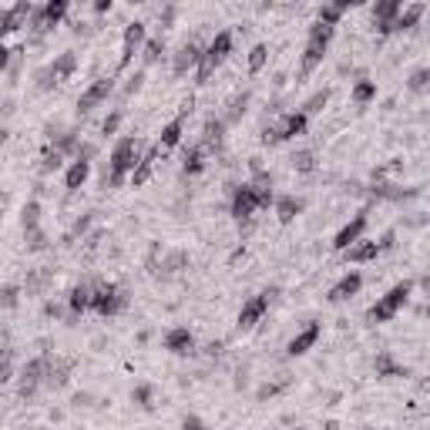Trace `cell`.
Wrapping results in <instances>:
<instances>
[{"mask_svg": "<svg viewBox=\"0 0 430 430\" xmlns=\"http://www.w3.org/2000/svg\"><path fill=\"white\" fill-rule=\"evenodd\" d=\"M141 155H145L141 152V141L135 135H121L114 141L112 158H108V179H104V185L108 189H121L125 181H131V172L138 168Z\"/></svg>", "mask_w": 430, "mask_h": 430, "instance_id": "6da1fadb", "label": "cell"}, {"mask_svg": "<svg viewBox=\"0 0 430 430\" xmlns=\"http://www.w3.org/2000/svg\"><path fill=\"white\" fill-rule=\"evenodd\" d=\"M336 28H330V24H323V20H316L313 28H309V37H306V47H303V61H299V74H313V71L323 64V57H326V51H330V41H333Z\"/></svg>", "mask_w": 430, "mask_h": 430, "instance_id": "7a4b0ae2", "label": "cell"}, {"mask_svg": "<svg viewBox=\"0 0 430 430\" xmlns=\"http://www.w3.org/2000/svg\"><path fill=\"white\" fill-rule=\"evenodd\" d=\"M229 54H232V30H219V34L208 41L205 51H202V61H198V68H195V81L205 84L208 78L229 61Z\"/></svg>", "mask_w": 430, "mask_h": 430, "instance_id": "3957f363", "label": "cell"}, {"mask_svg": "<svg viewBox=\"0 0 430 430\" xmlns=\"http://www.w3.org/2000/svg\"><path fill=\"white\" fill-rule=\"evenodd\" d=\"M410 292H414V282H410V279L397 282L393 289H387L374 306H370L366 319H370V323H390V319H393V316H397V313L403 309V303L410 299Z\"/></svg>", "mask_w": 430, "mask_h": 430, "instance_id": "277c9868", "label": "cell"}, {"mask_svg": "<svg viewBox=\"0 0 430 430\" xmlns=\"http://www.w3.org/2000/svg\"><path fill=\"white\" fill-rule=\"evenodd\" d=\"M306 128H309V114L289 112V114H282L276 125L263 128V141H265V145H279V141L299 138V135H306Z\"/></svg>", "mask_w": 430, "mask_h": 430, "instance_id": "5b68a950", "label": "cell"}, {"mask_svg": "<svg viewBox=\"0 0 430 430\" xmlns=\"http://www.w3.org/2000/svg\"><path fill=\"white\" fill-rule=\"evenodd\" d=\"M74 71H78V54H74V51H64V54H57L47 68L37 71V88H41V91H51L54 84L68 81Z\"/></svg>", "mask_w": 430, "mask_h": 430, "instance_id": "8992f818", "label": "cell"}, {"mask_svg": "<svg viewBox=\"0 0 430 430\" xmlns=\"http://www.w3.org/2000/svg\"><path fill=\"white\" fill-rule=\"evenodd\" d=\"M125 306H128V292L121 286H114V282L95 286V303H91L95 313H101V316H118Z\"/></svg>", "mask_w": 430, "mask_h": 430, "instance_id": "52a82bcc", "label": "cell"}, {"mask_svg": "<svg viewBox=\"0 0 430 430\" xmlns=\"http://www.w3.org/2000/svg\"><path fill=\"white\" fill-rule=\"evenodd\" d=\"M145 44H148V28H145L141 20H131V24H125V34H121V57H118V71H125L128 64L135 61V54H138Z\"/></svg>", "mask_w": 430, "mask_h": 430, "instance_id": "ba28073f", "label": "cell"}, {"mask_svg": "<svg viewBox=\"0 0 430 430\" xmlns=\"http://www.w3.org/2000/svg\"><path fill=\"white\" fill-rule=\"evenodd\" d=\"M273 296H276V289H263L259 296L246 299V303H242V309H239V330H252V326H256V323L269 313Z\"/></svg>", "mask_w": 430, "mask_h": 430, "instance_id": "9c48e42d", "label": "cell"}, {"mask_svg": "<svg viewBox=\"0 0 430 430\" xmlns=\"http://www.w3.org/2000/svg\"><path fill=\"white\" fill-rule=\"evenodd\" d=\"M68 0H51V4H44V7H34V14H30V28L34 30H54L64 17H68Z\"/></svg>", "mask_w": 430, "mask_h": 430, "instance_id": "30bf717a", "label": "cell"}, {"mask_svg": "<svg viewBox=\"0 0 430 430\" xmlns=\"http://www.w3.org/2000/svg\"><path fill=\"white\" fill-rule=\"evenodd\" d=\"M112 91H114V74L91 81V88H88V91L78 97V114H91L97 104H104V101L112 97Z\"/></svg>", "mask_w": 430, "mask_h": 430, "instance_id": "8fae6325", "label": "cell"}, {"mask_svg": "<svg viewBox=\"0 0 430 430\" xmlns=\"http://www.w3.org/2000/svg\"><path fill=\"white\" fill-rule=\"evenodd\" d=\"M263 208V202H259V195H256V189H252L249 181H242L236 192H232V215H236L239 222H249L252 215Z\"/></svg>", "mask_w": 430, "mask_h": 430, "instance_id": "7c38bea8", "label": "cell"}, {"mask_svg": "<svg viewBox=\"0 0 430 430\" xmlns=\"http://www.w3.org/2000/svg\"><path fill=\"white\" fill-rule=\"evenodd\" d=\"M366 222H370V219H366V212H357V215H353V219H350V222L336 232L333 249L336 252H347L350 246H357V242L363 239V232H366Z\"/></svg>", "mask_w": 430, "mask_h": 430, "instance_id": "4fadbf2b", "label": "cell"}, {"mask_svg": "<svg viewBox=\"0 0 430 430\" xmlns=\"http://www.w3.org/2000/svg\"><path fill=\"white\" fill-rule=\"evenodd\" d=\"M202 51L205 47H198L195 41H189V44H181L179 51H175V57H172V74L175 78H185L192 68H198V61H202Z\"/></svg>", "mask_w": 430, "mask_h": 430, "instance_id": "5bb4252c", "label": "cell"}, {"mask_svg": "<svg viewBox=\"0 0 430 430\" xmlns=\"http://www.w3.org/2000/svg\"><path fill=\"white\" fill-rule=\"evenodd\" d=\"M165 350L168 353H175V357H189L195 353V336L189 326H172L165 333Z\"/></svg>", "mask_w": 430, "mask_h": 430, "instance_id": "9a60e30c", "label": "cell"}, {"mask_svg": "<svg viewBox=\"0 0 430 430\" xmlns=\"http://www.w3.org/2000/svg\"><path fill=\"white\" fill-rule=\"evenodd\" d=\"M400 11H403L400 0H383V4H376V7H374V24H376V30H380L383 37L393 34V20L400 17Z\"/></svg>", "mask_w": 430, "mask_h": 430, "instance_id": "2e32d148", "label": "cell"}, {"mask_svg": "<svg viewBox=\"0 0 430 430\" xmlns=\"http://www.w3.org/2000/svg\"><path fill=\"white\" fill-rule=\"evenodd\" d=\"M319 333H323V326H319V323H309V326H303V330H299V333L289 340L286 353H289V357H303V353H309V350L316 347Z\"/></svg>", "mask_w": 430, "mask_h": 430, "instance_id": "e0dca14e", "label": "cell"}, {"mask_svg": "<svg viewBox=\"0 0 430 430\" xmlns=\"http://www.w3.org/2000/svg\"><path fill=\"white\" fill-rule=\"evenodd\" d=\"M380 242H374V239H360L357 246H350L347 252H343V259L353 265H363V263H376L380 259Z\"/></svg>", "mask_w": 430, "mask_h": 430, "instance_id": "ac0fdd59", "label": "cell"}, {"mask_svg": "<svg viewBox=\"0 0 430 430\" xmlns=\"http://www.w3.org/2000/svg\"><path fill=\"white\" fill-rule=\"evenodd\" d=\"M360 289H363V276L353 269V273H347V276H343L333 289H330V296H326V299H330V303H347V299H353Z\"/></svg>", "mask_w": 430, "mask_h": 430, "instance_id": "d6986e66", "label": "cell"}, {"mask_svg": "<svg viewBox=\"0 0 430 430\" xmlns=\"http://www.w3.org/2000/svg\"><path fill=\"white\" fill-rule=\"evenodd\" d=\"M158 155H162V145H152L148 152L141 155L138 168L131 172V189H141V185H145V181H148V179L155 175V165H158Z\"/></svg>", "mask_w": 430, "mask_h": 430, "instance_id": "ffe728a7", "label": "cell"}, {"mask_svg": "<svg viewBox=\"0 0 430 430\" xmlns=\"http://www.w3.org/2000/svg\"><path fill=\"white\" fill-rule=\"evenodd\" d=\"M88 175H91V162H88V158H74L68 168V175H64V189H68V192H78L84 181H88Z\"/></svg>", "mask_w": 430, "mask_h": 430, "instance_id": "44dd1931", "label": "cell"}, {"mask_svg": "<svg viewBox=\"0 0 430 430\" xmlns=\"http://www.w3.org/2000/svg\"><path fill=\"white\" fill-rule=\"evenodd\" d=\"M424 14H427V4H407L400 11V17L393 20V30H414Z\"/></svg>", "mask_w": 430, "mask_h": 430, "instance_id": "7402d4cb", "label": "cell"}, {"mask_svg": "<svg viewBox=\"0 0 430 430\" xmlns=\"http://www.w3.org/2000/svg\"><path fill=\"white\" fill-rule=\"evenodd\" d=\"M181 131H185V112H181L179 118H172V121L162 128V135H158V145H162V152L179 145V141H181Z\"/></svg>", "mask_w": 430, "mask_h": 430, "instance_id": "603a6c76", "label": "cell"}, {"mask_svg": "<svg viewBox=\"0 0 430 430\" xmlns=\"http://www.w3.org/2000/svg\"><path fill=\"white\" fill-rule=\"evenodd\" d=\"M91 303H95V286H74L68 296V306H71V313H88L91 309Z\"/></svg>", "mask_w": 430, "mask_h": 430, "instance_id": "cb8c5ba5", "label": "cell"}, {"mask_svg": "<svg viewBox=\"0 0 430 430\" xmlns=\"http://www.w3.org/2000/svg\"><path fill=\"white\" fill-rule=\"evenodd\" d=\"M303 212V202L299 198H292V195H282V198H276V215L279 222H292L296 215Z\"/></svg>", "mask_w": 430, "mask_h": 430, "instance_id": "d4e9b609", "label": "cell"}, {"mask_svg": "<svg viewBox=\"0 0 430 430\" xmlns=\"http://www.w3.org/2000/svg\"><path fill=\"white\" fill-rule=\"evenodd\" d=\"M202 168H205V148H202V145H195V148H189V152H185L181 172H185V175H198Z\"/></svg>", "mask_w": 430, "mask_h": 430, "instance_id": "484cf974", "label": "cell"}, {"mask_svg": "<svg viewBox=\"0 0 430 430\" xmlns=\"http://www.w3.org/2000/svg\"><path fill=\"white\" fill-rule=\"evenodd\" d=\"M376 97V81H366V78H363V81H357L353 84V91H350V101H353V104H370V101H374Z\"/></svg>", "mask_w": 430, "mask_h": 430, "instance_id": "4316f807", "label": "cell"}, {"mask_svg": "<svg viewBox=\"0 0 430 430\" xmlns=\"http://www.w3.org/2000/svg\"><path fill=\"white\" fill-rule=\"evenodd\" d=\"M265 61H269V47L265 44H256L249 51V74H259L265 68Z\"/></svg>", "mask_w": 430, "mask_h": 430, "instance_id": "83f0119b", "label": "cell"}, {"mask_svg": "<svg viewBox=\"0 0 430 430\" xmlns=\"http://www.w3.org/2000/svg\"><path fill=\"white\" fill-rule=\"evenodd\" d=\"M289 162H292V168H296V172L309 175V172L316 168V155H313V152H296V155L289 158Z\"/></svg>", "mask_w": 430, "mask_h": 430, "instance_id": "f1b7e54d", "label": "cell"}, {"mask_svg": "<svg viewBox=\"0 0 430 430\" xmlns=\"http://www.w3.org/2000/svg\"><path fill=\"white\" fill-rule=\"evenodd\" d=\"M162 54H165V41L162 37H152V41L145 44V64H155Z\"/></svg>", "mask_w": 430, "mask_h": 430, "instance_id": "f546056e", "label": "cell"}, {"mask_svg": "<svg viewBox=\"0 0 430 430\" xmlns=\"http://www.w3.org/2000/svg\"><path fill=\"white\" fill-rule=\"evenodd\" d=\"M326 101H330V91L323 88V91H316V95H313V97H309V101L303 104V114H316V112H323V104H326Z\"/></svg>", "mask_w": 430, "mask_h": 430, "instance_id": "4dcf8cb0", "label": "cell"}, {"mask_svg": "<svg viewBox=\"0 0 430 430\" xmlns=\"http://www.w3.org/2000/svg\"><path fill=\"white\" fill-rule=\"evenodd\" d=\"M121 118H125V112H121V108H114V112L104 118V125H101V135H104V138H112L114 131H118V125H121Z\"/></svg>", "mask_w": 430, "mask_h": 430, "instance_id": "1f68e13d", "label": "cell"}, {"mask_svg": "<svg viewBox=\"0 0 430 430\" xmlns=\"http://www.w3.org/2000/svg\"><path fill=\"white\" fill-rule=\"evenodd\" d=\"M430 88V68H420L410 74V91H427Z\"/></svg>", "mask_w": 430, "mask_h": 430, "instance_id": "d6a6232c", "label": "cell"}, {"mask_svg": "<svg viewBox=\"0 0 430 430\" xmlns=\"http://www.w3.org/2000/svg\"><path fill=\"white\" fill-rule=\"evenodd\" d=\"M131 397H135V400H138L141 407H145V410H152V407H155V403H152V387H145V383H141V387L135 390Z\"/></svg>", "mask_w": 430, "mask_h": 430, "instance_id": "836d02e7", "label": "cell"}, {"mask_svg": "<svg viewBox=\"0 0 430 430\" xmlns=\"http://www.w3.org/2000/svg\"><path fill=\"white\" fill-rule=\"evenodd\" d=\"M61 158H64V152H51L47 155V158H44V172H57V168H61Z\"/></svg>", "mask_w": 430, "mask_h": 430, "instance_id": "e575fe53", "label": "cell"}, {"mask_svg": "<svg viewBox=\"0 0 430 430\" xmlns=\"http://www.w3.org/2000/svg\"><path fill=\"white\" fill-rule=\"evenodd\" d=\"M181 430H208V427L198 420V417H185V420H181Z\"/></svg>", "mask_w": 430, "mask_h": 430, "instance_id": "d590c367", "label": "cell"}, {"mask_svg": "<svg viewBox=\"0 0 430 430\" xmlns=\"http://www.w3.org/2000/svg\"><path fill=\"white\" fill-rule=\"evenodd\" d=\"M420 286H424V292L430 296V276H427V279H420Z\"/></svg>", "mask_w": 430, "mask_h": 430, "instance_id": "8d00e7d4", "label": "cell"}, {"mask_svg": "<svg viewBox=\"0 0 430 430\" xmlns=\"http://www.w3.org/2000/svg\"><path fill=\"white\" fill-rule=\"evenodd\" d=\"M427 319H430V306H427Z\"/></svg>", "mask_w": 430, "mask_h": 430, "instance_id": "74e56055", "label": "cell"}]
</instances>
